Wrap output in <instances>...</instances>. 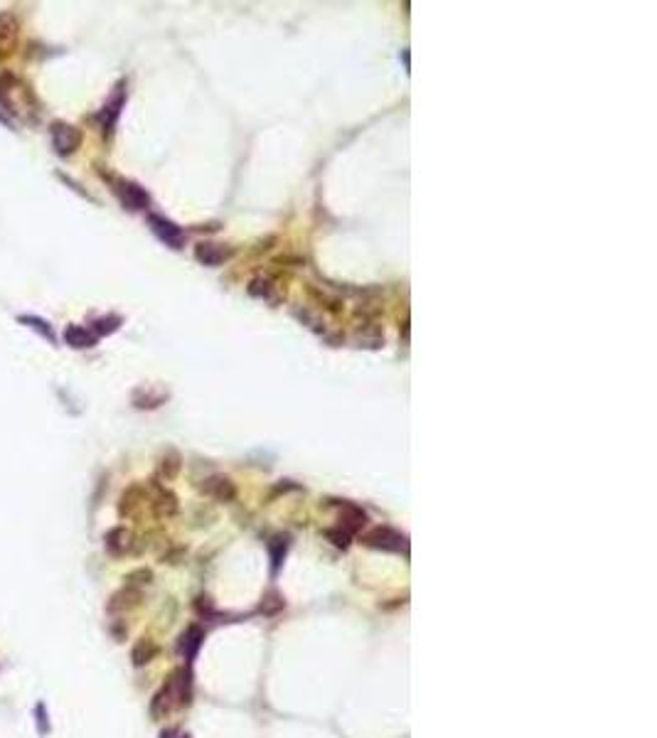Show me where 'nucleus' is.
<instances>
[{
	"label": "nucleus",
	"mask_w": 657,
	"mask_h": 738,
	"mask_svg": "<svg viewBox=\"0 0 657 738\" xmlns=\"http://www.w3.org/2000/svg\"><path fill=\"white\" fill-rule=\"evenodd\" d=\"M0 106L22 123H35L40 116V101L27 81L15 76L13 71L0 74Z\"/></svg>",
	"instance_id": "1"
},
{
	"label": "nucleus",
	"mask_w": 657,
	"mask_h": 738,
	"mask_svg": "<svg viewBox=\"0 0 657 738\" xmlns=\"http://www.w3.org/2000/svg\"><path fill=\"white\" fill-rule=\"evenodd\" d=\"M362 542L372 549H381V552H404L409 554V544L407 537L389 527H374L362 537Z\"/></svg>",
	"instance_id": "2"
},
{
	"label": "nucleus",
	"mask_w": 657,
	"mask_h": 738,
	"mask_svg": "<svg viewBox=\"0 0 657 738\" xmlns=\"http://www.w3.org/2000/svg\"><path fill=\"white\" fill-rule=\"evenodd\" d=\"M50 138L60 156H72L81 146V131L76 126H72V123H67V121H55L52 123Z\"/></svg>",
	"instance_id": "3"
},
{
	"label": "nucleus",
	"mask_w": 657,
	"mask_h": 738,
	"mask_svg": "<svg viewBox=\"0 0 657 738\" xmlns=\"http://www.w3.org/2000/svg\"><path fill=\"white\" fill-rule=\"evenodd\" d=\"M18 35H20V22L13 13H0V62L11 57L18 47Z\"/></svg>",
	"instance_id": "4"
},
{
	"label": "nucleus",
	"mask_w": 657,
	"mask_h": 738,
	"mask_svg": "<svg viewBox=\"0 0 657 738\" xmlns=\"http://www.w3.org/2000/svg\"><path fill=\"white\" fill-rule=\"evenodd\" d=\"M148 224H151V229L156 231L158 239L165 241L168 246H172V249H180V246H182L185 234H182L180 226H175L170 219H163V217L151 214V217H148Z\"/></svg>",
	"instance_id": "5"
},
{
	"label": "nucleus",
	"mask_w": 657,
	"mask_h": 738,
	"mask_svg": "<svg viewBox=\"0 0 657 738\" xmlns=\"http://www.w3.org/2000/svg\"><path fill=\"white\" fill-rule=\"evenodd\" d=\"M202 640H205V630L200 628V625H190V628L185 630V633L180 635V643H177V650H180V655L187 660V662H192L197 655V650H200Z\"/></svg>",
	"instance_id": "6"
},
{
	"label": "nucleus",
	"mask_w": 657,
	"mask_h": 738,
	"mask_svg": "<svg viewBox=\"0 0 657 738\" xmlns=\"http://www.w3.org/2000/svg\"><path fill=\"white\" fill-rule=\"evenodd\" d=\"M138 601H141V591L136 586H128L121 588L118 593H114L109 601V613H121V610H128V608H136Z\"/></svg>",
	"instance_id": "7"
},
{
	"label": "nucleus",
	"mask_w": 657,
	"mask_h": 738,
	"mask_svg": "<svg viewBox=\"0 0 657 738\" xmlns=\"http://www.w3.org/2000/svg\"><path fill=\"white\" fill-rule=\"evenodd\" d=\"M65 342L69 347H76V350H89L96 345V335L84 325H69L65 330Z\"/></svg>",
	"instance_id": "8"
},
{
	"label": "nucleus",
	"mask_w": 657,
	"mask_h": 738,
	"mask_svg": "<svg viewBox=\"0 0 657 738\" xmlns=\"http://www.w3.org/2000/svg\"><path fill=\"white\" fill-rule=\"evenodd\" d=\"M118 192L128 210H143V207L148 205V192L143 190V187H138L136 182H123V185L118 187Z\"/></svg>",
	"instance_id": "9"
},
{
	"label": "nucleus",
	"mask_w": 657,
	"mask_h": 738,
	"mask_svg": "<svg viewBox=\"0 0 657 738\" xmlns=\"http://www.w3.org/2000/svg\"><path fill=\"white\" fill-rule=\"evenodd\" d=\"M128 547H130L128 529L114 527L109 534H106V552H109L111 556H123V554L128 552Z\"/></svg>",
	"instance_id": "10"
},
{
	"label": "nucleus",
	"mask_w": 657,
	"mask_h": 738,
	"mask_svg": "<svg viewBox=\"0 0 657 738\" xmlns=\"http://www.w3.org/2000/svg\"><path fill=\"white\" fill-rule=\"evenodd\" d=\"M367 522V514L362 512L360 507H355V505H345L342 507V514H340V527H345V532H357V529H362V524Z\"/></svg>",
	"instance_id": "11"
},
{
	"label": "nucleus",
	"mask_w": 657,
	"mask_h": 738,
	"mask_svg": "<svg viewBox=\"0 0 657 738\" xmlns=\"http://www.w3.org/2000/svg\"><path fill=\"white\" fill-rule=\"evenodd\" d=\"M158 652H161V650H158V645L153 643V640L143 638V640H138V643H136V648H133V655H130V657H133V664H136V667H143V664L151 662V660L156 657Z\"/></svg>",
	"instance_id": "12"
},
{
	"label": "nucleus",
	"mask_w": 657,
	"mask_h": 738,
	"mask_svg": "<svg viewBox=\"0 0 657 738\" xmlns=\"http://www.w3.org/2000/svg\"><path fill=\"white\" fill-rule=\"evenodd\" d=\"M18 320H20L22 325L32 327V330H35V332H40V335L45 337V340H50V342H55V340H57V337H55V330H52V327H50V322H47V320H42V317H37V315H20V317H18Z\"/></svg>",
	"instance_id": "13"
},
{
	"label": "nucleus",
	"mask_w": 657,
	"mask_h": 738,
	"mask_svg": "<svg viewBox=\"0 0 657 738\" xmlns=\"http://www.w3.org/2000/svg\"><path fill=\"white\" fill-rule=\"evenodd\" d=\"M210 485H207V492H212L217 500H231L234 498V485H231L226 477H215V480H207Z\"/></svg>",
	"instance_id": "14"
},
{
	"label": "nucleus",
	"mask_w": 657,
	"mask_h": 738,
	"mask_svg": "<svg viewBox=\"0 0 657 738\" xmlns=\"http://www.w3.org/2000/svg\"><path fill=\"white\" fill-rule=\"evenodd\" d=\"M197 259H200V261H205L207 266H215V264L224 261V259H226V252L217 249L215 244H202L200 249H197Z\"/></svg>",
	"instance_id": "15"
},
{
	"label": "nucleus",
	"mask_w": 657,
	"mask_h": 738,
	"mask_svg": "<svg viewBox=\"0 0 657 738\" xmlns=\"http://www.w3.org/2000/svg\"><path fill=\"white\" fill-rule=\"evenodd\" d=\"M118 325H121V317H116V315L99 317V320L94 322V330L91 332H94L96 337H104V335H111L114 330H118Z\"/></svg>",
	"instance_id": "16"
},
{
	"label": "nucleus",
	"mask_w": 657,
	"mask_h": 738,
	"mask_svg": "<svg viewBox=\"0 0 657 738\" xmlns=\"http://www.w3.org/2000/svg\"><path fill=\"white\" fill-rule=\"evenodd\" d=\"M283 606H286V603L281 601V596L271 591L266 598H264V603H261V608H259V610L264 613V615H273V613L283 610Z\"/></svg>",
	"instance_id": "17"
},
{
	"label": "nucleus",
	"mask_w": 657,
	"mask_h": 738,
	"mask_svg": "<svg viewBox=\"0 0 657 738\" xmlns=\"http://www.w3.org/2000/svg\"><path fill=\"white\" fill-rule=\"evenodd\" d=\"M325 537L330 539V542L335 544V547H342V549H345L347 544H350V534H347L342 527H340V529H327Z\"/></svg>",
	"instance_id": "18"
},
{
	"label": "nucleus",
	"mask_w": 657,
	"mask_h": 738,
	"mask_svg": "<svg viewBox=\"0 0 657 738\" xmlns=\"http://www.w3.org/2000/svg\"><path fill=\"white\" fill-rule=\"evenodd\" d=\"M286 554V539H273V573L278 571V563H281V556Z\"/></svg>",
	"instance_id": "19"
},
{
	"label": "nucleus",
	"mask_w": 657,
	"mask_h": 738,
	"mask_svg": "<svg viewBox=\"0 0 657 738\" xmlns=\"http://www.w3.org/2000/svg\"><path fill=\"white\" fill-rule=\"evenodd\" d=\"M195 608H197V613H200V615H207V618H210V615H215L210 598H202V596H200V598L195 601Z\"/></svg>",
	"instance_id": "20"
},
{
	"label": "nucleus",
	"mask_w": 657,
	"mask_h": 738,
	"mask_svg": "<svg viewBox=\"0 0 657 738\" xmlns=\"http://www.w3.org/2000/svg\"><path fill=\"white\" fill-rule=\"evenodd\" d=\"M172 736H175V731H163L161 738H172Z\"/></svg>",
	"instance_id": "21"
},
{
	"label": "nucleus",
	"mask_w": 657,
	"mask_h": 738,
	"mask_svg": "<svg viewBox=\"0 0 657 738\" xmlns=\"http://www.w3.org/2000/svg\"><path fill=\"white\" fill-rule=\"evenodd\" d=\"M180 738H190V736H187V733H185V736H180Z\"/></svg>",
	"instance_id": "22"
}]
</instances>
